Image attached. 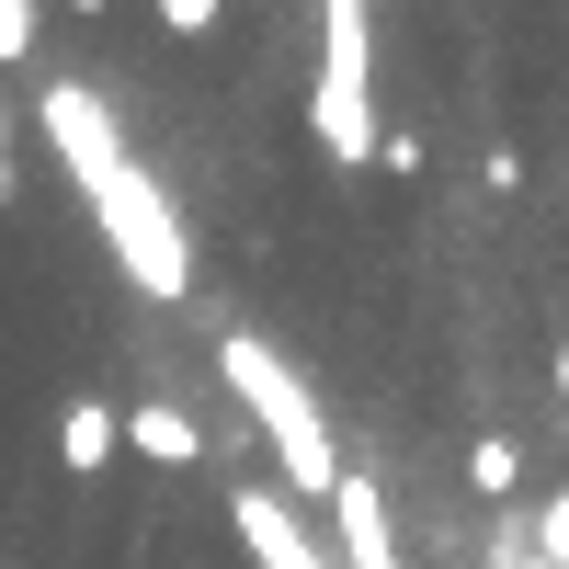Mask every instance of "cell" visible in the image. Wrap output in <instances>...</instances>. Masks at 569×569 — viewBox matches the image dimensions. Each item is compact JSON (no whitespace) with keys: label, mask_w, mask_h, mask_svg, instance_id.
Listing matches in <instances>:
<instances>
[{"label":"cell","mask_w":569,"mask_h":569,"mask_svg":"<svg viewBox=\"0 0 569 569\" xmlns=\"http://www.w3.org/2000/svg\"><path fill=\"white\" fill-rule=\"evenodd\" d=\"M0 149H12V103H0Z\"/></svg>","instance_id":"cell-15"},{"label":"cell","mask_w":569,"mask_h":569,"mask_svg":"<svg viewBox=\"0 0 569 569\" xmlns=\"http://www.w3.org/2000/svg\"><path fill=\"white\" fill-rule=\"evenodd\" d=\"M126 445L149 456V467H194V456H206V433H194V410H182V399H137V410H126Z\"/></svg>","instance_id":"cell-8"},{"label":"cell","mask_w":569,"mask_h":569,"mask_svg":"<svg viewBox=\"0 0 569 569\" xmlns=\"http://www.w3.org/2000/svg\"><path fill=\"white\" fill-rule=\"evenodd\" d=\"M91 228H103L114 273H126L149 308H182V297H194V228H182V206L160 194L149 160H114L103 182H91Z\"/></svg>","instance_id":"cell-2"},{"label":"cell","mask_w":569,"mask_h":569,"mask_svg":"<svg viewBox=\"0 0 569 569\" xmlns=\"http://www.w3.org/2000/svg\"><path fill=\"white\" fill-rule=\"evenodd\" d=\"M376 171H399V182H421V171H433V137H421V126H388V149H376Z\"/></svg>","instance_id":"cell-10"},{"label":"cell","mask_w":569,"mask_h":569,"mask_svg":"<svg viewBox=\"0 0 569 569\" xmlns=\"http://www.w3.org/2000/svg\"><path fill=\"white\" fill-rule=\"evenodd\" d=\"M217 388L251 410V433L273 445V479H284V501H330L353 479V456H342V433H330V410H319V388L297 365H284L262 330H217Z\"/></svg>","instance_id":"cell-1"},{"label":"cell","mask_w":569,"mask_h":569,"mask_svg":"<svg viewBox=\"0 0 569 569\" xmlns=\"http://www.w3.org/2000/svg\"><path fill=\"white\" fill-rule=\"evenodd\" d=\"M34 34H46V23H34V0H0V69L34 58Z\"/></svg>","instance_id":"cell-11"},{"label":"cell","mask_w":569,"mask_h":569,"mask_svg":"<svg viewBox=\"0 0 569 569\" xmlns=\"http://www.w3.org/2000/svg\"><path fill=\"white\" fill-rule=\"evenodd\" d=\"M0 206H12V171H0Z\"/></svg>","instance_id":"cell-16"},{"label":"cell","mask_w":569,"mask_h":569,"mask_svg":"<svg viewBox=\"0 0 569 569\" xmlns=\"http://www.w3.org/2000/svg\"><path fill=\"white\" fill-rule=\"evenodd\" d=\"M34 126H46V149L69 160L80 194H91L114 160H137V149H126V126H114V103H103L91 80H46V91H34Z\"/></svg>","instance_id":"cell-4"},{"label":"cell","mask_w":569,"mask_h":569,"mask_svg":"<svg viewBox=\"0 0 569 569\" xmlns=\"http://www.w3.org/2000/svg\"><path fill=\"white\" fill-rule=\"evenodd\" d=\"M501 569H558V558H536V547H525V558H501Z\"/></svg>","instance_id":"cell-14"},{"label":"cell","mask_w":569,"mask_h":569,"mask_svg":"<svg viewBox=\"0 0 569 569\" xmlns=\"http://www.w3.org/2000/svg\"><path fill=\"white\" fill-rule=\"evenodd\" d=\"M558 445H569V410H558Z\"/></svg>","instance_id":"cell-17"},{"label":"cell","mask_w":569,"mask_h":569,"mask_svg":"<svg viewBox=\"0 0 569 569\" xmlns=\"http://www.w3.org/2000/svg\"><path fill=\"white\" fill-rule=\"evenodd\" d=\"M467 490L479 501H525V445L512 433H467Z\"/></svg>","instance_id":"cell-9"},{"label":"cell","mask_w":569,"mask_h":569,"mask_svg":"<svg viewBox=\"0 0 569 569\" xmlns=\"http://www.w3.org/2000/svg\"><path fill=\"white\" fill-rule=\"evenodd\" d=\"M228 12H217V0H160V34H217Z\"/></svg>","instance_id":"cell-12"},{"label":"cell","mask_w":569,"mask_h":569,"mask_svg":"<svg viewBox=\"0 0 569 569\" xmlns=\"http://www.w3.org/2000/svg\"><path fill=\"white\" fill-rule=\"evenodd\" d=\"M126 456V410L114 399H58V467H69V479H103V467Z\"/></svg>","instance_id":"cell-7"},{"label":"cell","mask_w":569,"mask_h":569,"mask_svg":"<svg viewBox=\"0 0 569 569\" xmlns=\"http://www.w3.org/2000/svg\"><path fill=\"white\" fill-rule=\"evenodd\" d=\"M330 536H342V569H399V512H388V490L365 467L330 490Z\"/></svg>","instance_id":"cell-6"},{"label":"cell","mask_w":569,"mask_h":569,"mask_svg":"<svg viewBox=\"0 0 569 569\" xmlns=\"http://www.w3.org/2000/svg\"><path fill=\"white\" fill-rule=\"evenodd\" d=\"M547 376H558V399H569V342H558V365H547Z\"/></svg>","instance_id":"cell-13"},{"label":"cell","mask_w":569,"mask_h":569,"mask_svg":"<svg viewBox=\"0 0 569 569\" xmlns=\"http://www.w3.org/2000/svg\"><path fill=\"white\" fill-rule=\"evenodd\" d=\"M308 137H319V160H342V171H365L376 149H388V114H376V12H365V0H330V12H319Z\"/></svg>","instance_id":"cell-3"},{"label":"cell","mask_w":569,"mask_h":569,"mask_svg":"<svg viewBox=\"0 0 569 569\" xmlns=\"http://www.w3.org/2000/svg\"><path fill=\"white\" fill-rule=\"evenodd\" d=\"M228 536H240L251 569H342V558H319V525L284 490H228Z\"/></svg>","instance_id":"cell-5"}]
</instances>
